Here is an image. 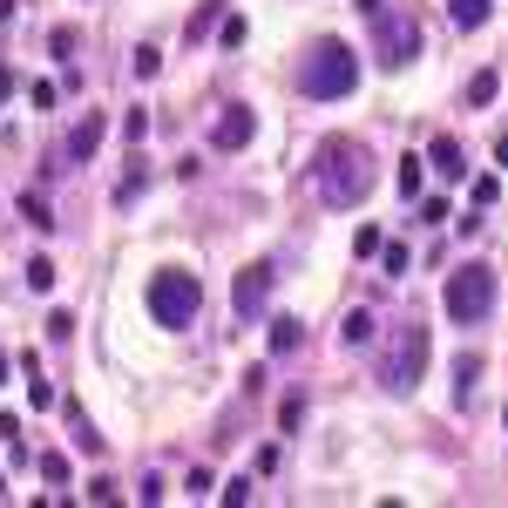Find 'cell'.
Returning a JSON list of instances; mask_svg holds the SVG:
<instances>
[{
	"mask_svg": "<svg viewBox=\"0 0 508 508\" xmlns=\"http://www.w3.org/2000/svg\"><path fill=\"white\" fill-rule=\"evenodd\" d=\"M373 177H380V169H373L366 142H353V136H332L319 150V163H312V190H319L332 211H353V203L373 190Z\"/></svg>",
	"mask_w": 508,
	"mask_h": 508,
	"instance_id": "cell-1",
	"label": "cell"
},
{
	"mask_svg": "<svg viewBox=\"0 0 508 508\" xmlns=\"http://www.w3.org/2000/svg\"><path fill=\"white\" fill-rule=\"evenodd\" d=\"M142 298H150V319L163 325V332H184V325H197V312H203V285H197V271H184V264H163Z\"/></svg>",
	"mask_w": 508,
	"mask_h": 508,
	"instance_id": "cell-2",
	"label": "cell"
},
{
	"mask_svg": "<svg viewBox=\"0 0 508 508\" xmlns=\"http://www.w3.org/2000/svg\"><path fill=\"white\" fill-rule=\"evenodd\" d=\"M298 89L312 95V102H339V95L359 89V55L346 41H319L306 55V68H298Z\"/></svg>",
	"mask_w": 508,
	"mask_h": 508,
	"instance_id": "cell-3",
	"label": "cell"
},
{
	"mask_svg": "<svg viewBox=\"0 0 508 508\" xmlns=\"http://www.w3.org/2000/svg\"><path fill=\"white\" fill-rule=\"evenodd\" d=\"M420 380H427V325H393V339L380 353V386L386 393H414Z\"/></svg>",
	"mask_w": 508,
	"mask_h": 508,
	"instance_id": "cell-4",
	"label": "cell"
},
{
	"mask_svg": "<svg viewBox=\"0 0 508 508\" xmlns=\"http://www.w3.org/2000/svg\"><path fill=\"white\" fill-rule=\"evenodd\" d=\"M447 319L454 325H481L495 312V271L488 264H461V271H447Z\"/></svg>",
	"mask_w": 508,
	"mask_h": 508,
	"instance_id": "cell-5",
	"label": "cell"
},
{
	"mask_svg": "<svg viewBox=\"0 0 508 508\" xmlns=\"http://www.w3.org/2000/svg\"><path fill=\"white\" fill-rule=\"evenodd\" d=\"M373 34H380V62L386 68H407L420 55V28L400 21V14H373Z\"/></svg>",
	"mask_w": 508,
	"mask_h": 508,
	"instance_id": "cell-6",
	"label": "cell"
},
{
	"mask_svg": "<svg viewBox=\"0 0 508 508\" xmlns=\"http://www.w3.org/2000/svg\"><path fill=\"white\" fill-rule=\"evenodd\" d=\"M271 264H245L237 271V285H231V306H237V319H258L264 312V298H271Z\"/></svg>",
	"mask_w": 508,
	"mask_h": 508,
	"instance_id": "cell-7",
	"label": "cell"
},
{
	"mask_svg": "<svg viewBox=\"0 0 508 508\" xmlns=\"http://www.w3.org/2000/svg\"><path fill=\"white\" fill-rule=\"evenodd\" d=\"M251 136H258V108H245V102H231L211 123V142H217V150H245Z\"/></svg>",
	"mask_w": 508,
	"mask_h": 508,
	"instance_id": "cell-8",
	"label": "cell"
},
{
	"mask_svg": "<svg viewBox=\"0 0 508 508\" xmlns=\"http://www.w3.org/2000/svg\"><path fill=\"white\" fill-rule=\"evenodd\" d=\"M102 136H108V116L102 108H89L75 129H68V142H62V163H89L95 150H102Z\"/></svg>",
	"mask_w": 508,
	"mask_h": 508,
	"instance_id": "cell-9",
	"label": "cell"
},
{
	"mask_svg": "<svg viewBox=\"0 0 508 508\" xmlns=\"http://www.w3.org/2000/svg\"><path fill=\"white\" fill-rule=\"evenodd\" d=\"M427 163L441 169L447 184H461V177H468V156H461V142H454V136H434V156H427Z\"/></svg>",
	"mask_w": 508,
	"mask_h": 508,
	"instance_id": "cell-10",
	"label": "cell"
},
{
	"mask_svg": "<svg viewBox=\"0 0 508 508\" xmlns=\"http://www.w3.org/2000/svg\"><path fill=\"white\" fill-rule=\"evenodd\" d=\"M393 184H400V197H420V184H427V156H400Z\"/></svg>",
	"mask_w": 508,
	"mask_h": 508,
	"instance_id": "cell-11",
	"label": "cell"
},
{
	"mask_svg": "<svg viewBox=\"0 0 508 508\" xmlns=\"http://www.w3.org/2000/svg\"><path fill=\"white\" fill-rule=\"evenodd\" d=\"M495 95H502V75H495V68H481V75H468V108H488Z\"/></svg>",
	"mask_w": 508,
	"mask_h": 508,
	"instance_id": "cell-12",
	"label": "cell"
},
{
	"mask_svg": "<svg viewBox=\"0 0 508 508\" xmlns=\"http://www.w3.org/2000/svg\"><path fill=\"white\" fill-rule=\"evenodd\" d=\"M447 14H454V28H481L495 14V0H447Z\"/></svg>",
	"mask_w": 508,
	"mask_h": 508,
	"instance_id": "cell-13",
	"label": "cell"
},
{
	"mask_svg": "<svg viewBox=\"0 0 508 508\" xmlns=\"http://www.w3.org/2000/svg\"><path fill=\"white\" fill-rule=\"evenodd\" d=\"M475 380H481V359L461 353V359H454V393H461V400H475Z\"/></svg>",
	"mask_w": 508,
	"mask_h": 508,
	"instance_id": "cell-14",
	"label": "cell"
},
{
	"mask_svg": "<svg viewBox=\"0 0 508 508\" xmlns=\"http://www.w3.org/2000/svg\"><path fill=\"white\" fill-rule=\"evenodd\" d=\"M41 481H47V488H68V454H62V447L41 454Z\"/></svg>",
	"mask_w": 508,
	"mask_h": 508,
	"instance_id": "cell-15",
	"label": "cell"
},
{
	"mask_svg": "<svg viewBox=\"0 0 508 508\" xmlns=\"http://www.w3.org/2000/svg\"><path fill=\"white\" fill-rule=\"evenodd\" d=\"M298 319H271V353H298Z\"/></svg>",
	"mask_w": 508,
	"mask_h": 508,
	"instance_id": "cell-16",
	"label": "cell"
},
{
	"mask_svg": "<svg viewBox=\"0 0 508 508\" xmlns=\"http://www.w3.org/2000/svg\"><path fill=\"white\" fill-rule=\"evenodd\" d=\"M21 217H28L34 231H55V211H47V203L34 197V190H28V197H21Z\"/></svg>",
	"mask_w": 508,
	"mask_h": 508,
	"instance_id": "cell-17",
	"label": "cell"
},
{
	"mask_svg": "<svg viewBox=\"0 0 508 508\" xmlns=\"http://www.w3.org/2000/svg\"><path fill=\"white\" fill-rule=\"evenodd\" d=\"M380 245H386V237H380V224H359V231H353V251H359V258H373Z\"/></svg>",
	"mask_w": 508,
	"mask_h": 508,
	"instance_id": "cell-18",
	"label": "cell"
},
{
	"mask_svg": "<svg viewBox=\"0 0 508 508\" xmlns=\"http://www.w3.org/2000/svg\"><path fill=\"white\" fill-rule=\"evenodd\" d=\"M123 136H129V142L150 136V108H129V116H123Z\"/></svg>",
	"mask_w": 508,
	"mask_h": 508,
	"instance_id": "cell-19",
	"label": "cell"
},
{
	"mask_svg": "<svg viewBox=\"0 0 508 508\" xmlns=\"http://www.w3.org/2000/svg\"><path fill=\"white\" fill-rule=\"evenodd\" d=\"M28 285H34V292H47V285H55V258H34L28 264Z\"/></svg>",
	"mask_w": 508,
	"mask_h": 508,
	"instance_id": "cell-20",
	"label": "cell"
},
{
	"mask_svg": "<svg viewBox=\"0 0 508 508\" xmlns=\"http://www.w3.org/2000/svg\"><path fill=\"white\" fill-rule=\"evenodd\" d=\"M346 339H353V346H366V339H373V312H353V319H346Z\"/></svg>",
	"mask_w": 508,
	"mask_h": 508,
	"instance_id": "cell-21",
	"label": "cell"
},
{
	"mask_svg": "<svg viewBox=\"0 0 508 508\" xmlns=\"http://www.w3.org/2000/svg\"><path fill=\"white\" fill-rule=\"evenodd\" d=\"M41 332H47V339H55V346H62V339H68V332H75V319H68V312H47V325H41Z\"/></svg>",
	"mask_w": 508,
	"mask_h": 508,
	"instance_id": "cell-22",
	"label": "cell"
},
{
	"mask_svg": "<svg viewBox=\"0 0 508 508\" xmlns=\"http://www.w3.org/2000/svg\"><path fill=\"white\" fill-rule=\"evenodd\" d=\"M156 68H163V47H136V75H142V82H150V75H156Z\"/></svg>",
	"mask_w": 508,
	"mask_h": 508,
	"instance_id": "cell-23",
	"label": "cell"
},
{
	"mask_svg": "<svg viewBox=\"0 0 508 508\" xmlns=\"http://www.w3.org/2000/svg\"><path fill=\"white\" fill-rule=\"evenodd\" d=\"M495 197H502V184H495V177H475V203L481 211H495Z\"/></svg>",
	"mask_w": 508,
	"mask_h": 508,
	"instance_id": "cell-24",
	"label": "cell"
},
{
	"mask_svg": "<svg viewBox=\"0 0 508 508\" xmlns=\"http://www.w3.org/2000/svg\"><path fill=\"white\" fill-rule=\"evenodd\" d=\"M380 258H386V271H407V245H393V237L380 245Z\"/></svg>",
	"mask_w": 508,
	"mask_h": 508,
	"instance_id": "cell-25",
	"label": "cell"
},
{
	"mask_svg": "<svg viewBox=\"0 0 508 508\" xmlns=\"http://www.w3.org/2000/svg\"><path fill=\"white\" fill-rule=\"evenodd\" d=\"M28 407H34V414H41V407H55V386L34 380V386H28Z\"/></svg>",
	"mask_w": 508,
	"mask_h": 508,
	"instance_id": "cell-26",
	"label": "cell"
},
{
	"mask_svg": "<svg viewBox=\"0 0 508 508\" xmlns=\"http://www.w3.org/2000/svg\"><path fill=\"white\" fill-rule=\"evenodd\" d=\"M21 89V75H14V68H7V62H0V102H7V95H14Z\"/></svg>",
	"mask_w": 508,
	"mask_h": 508,
	"instance_id": "cell-27",
	"label": "cell"
},
{
	"mask_svg": "<svg viewBox=\"0 0 508 508\" xmlns=\"http://www.w3.org/2000/svg\"><path fill=\"white\" fill-rule=\"evenodd\" d=\"M353 7H359V14H386V7H380V0H353Z\"/></svg>",
	"mask_w": 508,
	"mask_h": 508,
	"instance_id": "cell-28",
	"label": "cell"
},
{
	"mask_svg": "<svg viewBox=\"0 0 508 508\" xmlns=\"http://www.w3.org/2000/svg\"><path fill=\"white\" fill-rule=\"evenodd\" d=\"M7 21H14V0H0V28H7Z\"/></svg>",
	"mask_w": 508,
	"mask_h": 508,
	"instance_id": "cell-29",
	"label": "cell"
},
{
	"mask_svg": "<svg viewBox=\"0 0 508 508\" xmlns=\"http://www.w3.org/2000/svg\"><path fill=\"white\" fill-rule=\"evenodd\" d=\"M495 163H508V136H502V142H495Z\"/></svg>",
	"mask_w": 508,
	"mask_h": 508,
	"instance_id": "cell-30",
	"label": "cell"
},
{
	"mask_svg": "<svg viewBox=\"0 0 508 508\" xmlns=\"http://www.w3.org/2000/svg\"><path fill=\"white\" fill-rule=\"evenodd\" d=\"M7 373H14V359H7V353H0V380H7Z\"/></svg>",
	"mask_w": 508,
	"mask_h": 508,
	"instance_id": "cell-31",
	"label": "cell"
},
{
	"mask_svg": "<svg viewBox=\"0 0 508 508\" xmlns=\"http://www.w3.org/2000/svg\"><path fill=\"white\" fill-rule=\"evenodd\" d=\"M0 502H7V481H0Z\"/></svg>",
	"mask_w": 508,
	"mask_h": 508,
	"instance_id": "cell-32",
	"label": "cell"
},
{
	"mask_svg": "<svg viewBox=\"0 0 508 508\" xmlns=\"http://www.w3.org/2000/svg\"><path fill=\"white\" fill-rule=\"evenodd\" d=\"M502 420H508V407H502Z\"/></svg>",
	"mask_w": 508,
	"mask_h": 508,
	"instance_id": "cell-33",
	"label": "cell"
}]
</instances>
